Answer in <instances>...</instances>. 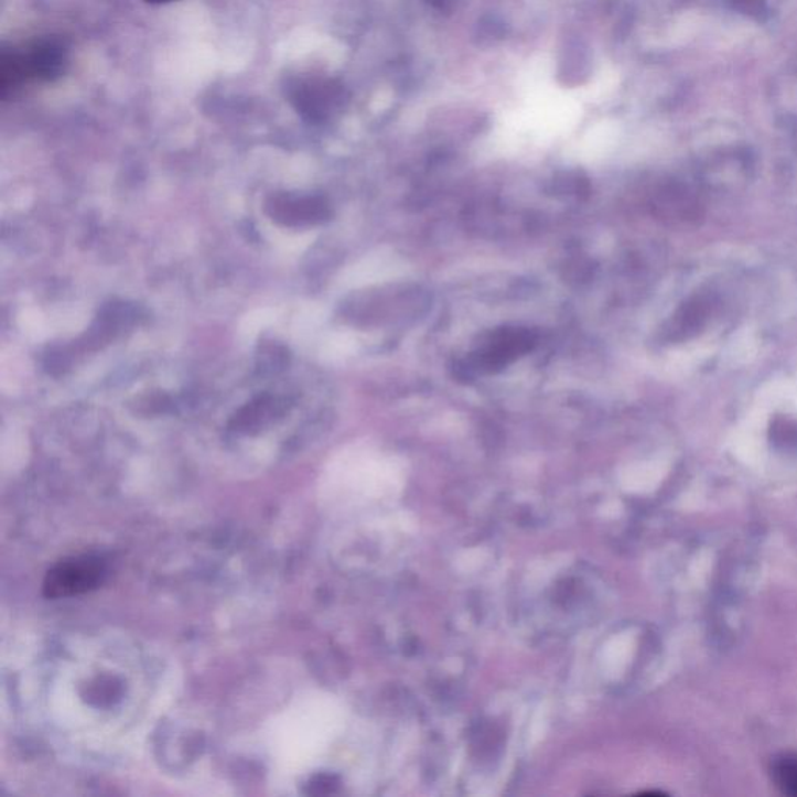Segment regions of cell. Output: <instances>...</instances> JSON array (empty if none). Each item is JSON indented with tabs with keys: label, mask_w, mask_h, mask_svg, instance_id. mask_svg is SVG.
Segmentation results:
<instances>
[{
	"label": "cell",
	"mask_w": 797,
	"mask_h": 797,
	"mask_svg": "<svg viewBox=\"0 0 797 797\" xmlns=\"http://www.w3.org/2000/svg\"><path fill=\"white\" fill-rule=\"evenodd\" d=\"M430 2H432V6L437 7V9L448 10L451 9L455 0H430Z\"/></svg>",
	"instance_id": "cell-8"
},
{
	"label": "cell",
	"mask_w": 797,
	"mask_h": 797,
	"mask_svg": "<svg viewBox=\"0 0 797 797\" xmlns=\"http://www.w3.org/2000/svg\"><path fill=\"white\" fill-rule=\"evenodd\" d=\"M535 342V335L528 329H502L480 346L475 364L486 371H496L531 351Z\"/></svg>",
	"instance_id": "cell-4"
},
{
	"label": "cell",
	"mask_w": 797,
	"mask_h": 797,
	"mask_svg": "<svg viewBox=\"0 0 797 797\" xmlns=\"http://www.w3.org/2000/svg\"><path fill=\"white\" fill-rule=\"evenodd\" d=\"M104 561L94 557L64 559L49 570L44 580V595L63 599L85 594L98 588L107 575Z\"/></svg>",
	"instance_id": "cell-2"
},
{
	"label": "cell",
	"mask_w": 797,
	"mask_h": 797,
	"mask_svg": "<svg viewBox=\"0 0 797 797\" xmlns=\"http://www.w3.org/2000/svg\"><path fill=\"white\" fill-rule=\"evenodd\" d=\"M774 777L782 791L787 795L797 796V761L796 758H787L777 763L774 768Z\"/></svg>",
	"instance_id": "cell-7"
},
{
	"label": "cell",
	"mask_w": 797,
	"mask_h": 797,
	"mask_svg": "<svg viewBox=\"0 0 797 797\" xmlns=\"http://www.w3.org/2000/svg\"><path fill=\"white\" fill-rule=\"evenodd\" d=\"M149 3H168L173 2V0H147Z\"/></svg>",
	"instance_id": "cell-9"
},
{
	"label": "cell",
	"mask_w": 797,
	"mask_h": 797,
	"mask_svg": "<svg viewBox=\"0 0 797 797\" xmlns=\"http://www.w3.org/2000/svg\"><path fill=\"white\" fill-rule=\"evenodd\" d=\"M289 93L294 108L311 122L326 120L332 109L342 101V89L331 82H298L290 86Z\"/></svg>",
	"instance_id": "cell-5"
},
{
	"label": "cell",
	"mask_w": 797,
	"mask_h": 797,
	"mask_svg": "<svg viewBox=\"0 0 797 797\" xmlns=\"http://www.w3.org/2000/svg\"><path fill=\"white\" fill-rule=\"evenodd\" d=\"M67 66V47L55 36L36 37L19 49L2 52L0 58V96H17L32 82H52L62 77Z\"/></svg>",
	"instance_id": "cell-1"
},
{
	"label": "cell",
	"mask_w": 797,
	"mask_h": 797,
	"mask_svg": "<svg viewBox=\"0 0 797 797\" xmlns=\"http://www.w3.org/2000/svg\"><path fill=\"white\" fill-rule=\"evenodd\" d=\"M266 211L271 220L290 228L316 225L331 217L326 200L311 195L276 194L267 200Z\"/></svg>",
	"instance_id": "cell-3"
},
{
	"label": "cell",
	"mask_w": 797,
	"mask_h": 797,
	"mask_svg": "<svg viewBox=\"0 0 797 797\" xmlns=\"http://www.w3.org/2000/svg\"><path fill=\"white\" fill-rule=\"evenodd\" d=\"M284 410L286 403H282L281 400L271 398L268 395L260 396V398L241 408L234 422L239 429H256V427L262 426L263 422L270 421L276 414H281Z\"/></svg>",
	"instance_id": "cell-6"
}]
</instances>
